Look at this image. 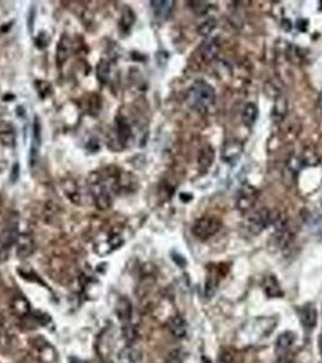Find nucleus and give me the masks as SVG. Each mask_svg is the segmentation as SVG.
<instances>
[{
	"label": "nucleus",
	"mask_w": 322,
	"mask_h": 363,
	"mask_svg": "<svg viewBox=\"0 0 322 363\" xmlns=\"http://www.w3.org/2000/svg\"><path fill=\"white\" fill-rule=\"evenodd\" d=\"M0 143L7 145V147H14L16 143V133L15 129L10 123L3 121L0 123Z\"/></svg>",
	"instance_id": "10"
},
{
	"label": "nucleus",
	"mask_w": 322,
	"mask_h": 363,
	"mask_svg": "<svg viewBox=\"0 0 322 363\" xmlns=\"http://www.w3.org/2000/svg\"><path fill=\"white\" fill-rule=\"evenodd\" d=\"M276 216L277 213H274V212L266 210H260L254 212V213H252L251 216L247 217V220H246V229L253 235L260 234L264 229L268 228V225L274 223Z\"/></svg>",
	"instance_id": "2"
},
{
	"label": "nucleus",
	"mask_w": 322,
	"mask_h": 363,
	"mask_svg": "<svg viewBox=\"0 0 322 363\" xmlns=\"http://www.w3.org/2000/svg\"><path fill=\"white\" fill-rule=\"evenodd\" d=\"M318 348H320V352L322 353V333H321L320 338H318Z\"/></svg>",
	"instance_id": "29"
},
{
	"label": "nucleus",
	"mask_w": 322,
	"mask_h": 363,
	"mask_svg": "<svg viewBox=\"0 0 322 363\" xmlns=\"http://www.w3.org/2000/svg\"><path fill=\"white\" fill-rule=\"evenodd\" d=\"M97 79L101 81L102 84L108 83L109 79V74H110V68H109V63L106 62V61H101L97 66Z\"/></svg>",
	"instance_id": "20"
},
{
	"label": "nucleus",
	"mask_w": 322,
	"mask_h": 363,
	"mask_svg": "<svg viewBox=\"0 0 322 363\" xmlns=\"http://www.w3.org/2000/svg\"><path fill=\"white\" fill-rule=\"evenodd\" d=\"M118 317L123 323H129L132 318V304L127 298H120L117 304Z\"/></svg>",
	"instance_id": "11"
},
{
	"label": "nucleus",
	"mask_w": 322,
	"mask_h": 363,
	"mask_svg": "<svg viewBox=\"0 0 322 363\" xmlns=\"http://www.w3.org/2000/svg\"><path fill=\"white\" fill-rule=\"evenodd\" d=\"M43 38H44V33L40 34L39 38L37 39V46H39V48H42V49L45 48V46L48 45V42H49L48 39H43Z\"/></svg>",
	"instance_id": "28"
},
{
	"label": "nucleus",
	"mask_w": 322,
	"mask_h": 363,
	"mask_svg": "<svg viewBox=\"0 0 322 363\" xmlns=\"http://www.w3.org/2000/svg\"><path fill=\"white\" fill-rule=\"evenodd\" d=\"M123 334L126 341L132 342L137 338V329H136V327L133 326L131 322H129V323H125L123 326Z\"/></svg>",
	"instance_id": "24"
},
{
	"label": "nucleus",
	"mask_w": 322,
	"mask_h": 363,
	"mask_svg": "<svg viewBox=\"0 0 322 363\" xmlns=\"http://www.w3.org/2000/svg\"><path fill=\"white\" fill-rule=\"evenodd\" d=\"M218 44L216 43V40H210V42L205 43V45L202 46V57H204V60L206 61H210L212 60V58L216 56L217 52H218Z\"/></svg>",
	"instance_id": "18"
},
{
	"label": "nucleus",
	"mask_w": 322,
	"mask_h": 363,
	"mask_svg": "<svg viewBox=\"0 0 322 363\" xmlns=\"http://www.w3.org/2000/svg\"><path fill=\"white\" fill-rule=\"evenodd\" d=\"M258 116V108L254 103H247L245 106V108L242 109V123L246 125L247 127H251L252 125L256 123Z\"/></svg>",
	"instance_id": "15"
},
{
	"label": "nucleus",
	"mask_w": 322,
	"mask_h": 363,
	"mask_svg": "<svg viewBox=\"0 0 322 363\" xmlns=\"http://www.w3.org/2000/svg\"><path fill=\"white\" fill-rule=\"evenodd\" d=\"M11 309L19 316H26L31 311V306L28 300L22 295H16L11 301Z\"/></svg>",
	"instance_id": "13"
},
{
	"label": "nucleus",
	"mask_w": 322,
	"mask_h": 363,
	"mask_svg": "<svg viewBox=\"0 0 322 363\" xmlns=\"http://www.w3.org/2000/svg\"><path fill=\"white\" fill-rule=\"evenodd\" d=\"M150 4H152L153 13L155 15V17L160 20H166L172 13L173 7H175V2H171V0H164V2L155 0V2H152Z\"/></svg>",
	"instance_id": "9"
},
{
	"label": "nucleus",
	"mask_w": 322,
	"mask_h": 363,
	"mask_svg": "<svg viewBox=\"0 0 322 363\" xmlns=\"http://www.w3.org/2000/svg\"><path fill=\"white\" fill-rule=\"evenodd\" d=\"M16 254L20 258H27L36 251V242L30 234L19 235L16 240Z\"/></svg>",
	"instance_id": "5"
},
{
	"label": "nucleus",
	"mask_w": 322,
	"mask_h": 363,
	"mask_svg": "<svg viewBox=\"0 0 322 363\" xmlns=\"http://www.w3.org/2000/svg\"><path fill=\"white\" fill-rule=\"evenodd\" d=\"M295 339L297 338L293 332H285L278 335L276 344H275V352L277 353L278 359L288 358V353L291 352Z\"/></svg>",
	"instance_id": "4"
},
{
	"label": "nucleus",
	"mask_w": 322,
	"mask_h": 363,
	"mask_svg": "<svg viewBox=\"0 0 322 363\" xmlns=\"http://www.w3.org/2000/svg\"><path fill=\"white\" fill-rule=\"evenodd\" d=\"M217 287H218V277L214 274H210L205 282V297L212 298L216 293Z\"/></svg>",
	"instance_id": "19"
},
{
	"label": "nucleus",
	"mask_w": 322,
	"mask_h": 363,
	"mask_svg": "<svg viewBox=\"0 0 322 363\" xmlns=\"http://www.w3.org/2000/svg\"><path fill=\"white\" fill-rule=\"evenodd\" d=\"M220 226H222V223L217 218L204 217L196 220L191 231H193L194 236L198 239L207 240L219 231Z\"/></svg>",
	"instance_id": "3"
},
{
	"label": "nucleus",
	"mask_w": 322,
	"mask_h": 363,
	"mask_svg": "<svg viewBox=\"0 0 322 363\" xmlns=\"http://www.w3.org/2000/svg\"><path fill=\"white\" fill-rule=\"evenodd\" d=\"M185 358V352L182 348H173L167 353L165 363H183Z\"/></svg>",
	"instance_id": "21"
},
{
	"label": "nucleus",
	"mask_w": 322,
	"mask_h": 363,
	"mask_svg": "<svg viewBox=\"0 0 322 363\" xmlns=\"http://www.w3.org/2000/svg\"><path fill=\"white\" fill-rule=\"evenodd\" d=\"M133 23H135V14H133L131 9H126L123 15V19H121V26H123L125 31H129L132 27Z\"/></svg>",
	"instance_id": "25"
},
{
	"label": "nucleus",
	"mask_w": 322,
	"mask_h": 363,
	"mask_svg": "<svg viewBox=\"0 0 322 363\" xmlns=\"http://www.w3.org/2000/svg\"><path fill=\"white\" fill-rule=\"evenodd\" d=\"M263 292L265 293L266 297L269 298H281L283 297V290L278 283L276 276L275 275H266L264 276L262 281Z\"/></svg>",
	"instance_id": "6"
},
{
	"label": "nucleus",
	"mask_w": 322,
	"mask_h": 363,
	"mask_svg": "<svg viewBox=\"0 0 322 363\" xmlns=\"http://www.w3.org/2000/svg\"><path fill=\"white\" fill-rule=\"evenodd\" d=\"M214 98L213 87L204 80L195 81L188 92V102L198 112H206L213 104Z\"/></svg>",
	"instance_id": "1"
},
{
	"label": "nucleus",
	"mask_w": 322,
	"mask_h": 363,
	"mask_svg": "<svg viewBox=\"0 0 322 363\" xmlns=\"http://www.w3.org/2000/svg\"><path fill=\"white\" fill-rule=\"evenodd\" d=\"M219 363H237L236 353L233 348L225 347L220 351Z\"/></svg>",
	"instance_id": "22"
},
{
	"label": "nucleus",
	"mask_w": 322,
	"mask_h": 363,
	"mask_svg": "<svg viewBox=\"0 0 322 363\" xmlns=\"http://www.w3.org/2000/svg\"><path fill=\"white\" fill-rule=\"evenodd\" d=\"M169 329L170 333L177 339H183L185 338L188 333V324L187 321L179 315H175L170 318L169 321Z\"/></svg>",
	"instance_id": "8"
},
{
	"label": "nucleus",
	"mask_w": 322,
	"mask_h": 363,
	"mask_svg": "<svg viewBox=\"0 0 322 363\" xmlns=\"http://www.w3.org/2000/svg\"><path fill=\"white\" fill-rule=\"evenodd\" d=\"M71 54V42L66 36L61 38L59 45L56 49V61L60 65H63Z\"/></svg>",
	"instance_id": "14"
},
{
	"label": "nucleus",
	"mask_w": 322,
	"mask_h": 363,
	"mask_svg": "<svg viewBox=\"0 0 322 363\" xmlns=\"http://www.w3.org/2000/svg\"><path fill=\"white\" fill-rule=\"evenodd\" d=\"M189 4H191L190 7L193 9L194 13L199 15V16L205 15L208 11V9H210V5H208V3L206 2H190Z\"/></svg>",
	"instance_id": "26"
},
{
	"label": "nucleus",
	"mask_w": 322,
	"mask_h": 363,
	"mask_svg": "<svg viewBox=\"0 0 322 363\" xmlns=\"http://www.w3.org/2000/svg\"><path fill=\"white\" fill-rule=\"evenodd\" d=\"M300 322L306 330H312L317 323V310L315 305L307 303L300 310Z\"/></svg>",
	"instance_id": "7"
},
{
	"label": "nucleus",
	"mask_w": 322,
	"mask_h": 363,
	"mask_svg": "<svg viewBox=\"0 0 322 363\" xmlns=\"http://www.w3.org/2000/svg\"><path fill=\"white\" fill-rule=\"evenodd\" d=\"M17 237H19V234H17L16 230V224L13 226H8L4 231H3L2 236H0V249L2 251H9L10 247L16 243Z\"/></svg>",
	"instance_id": "12"
},
{
	"label": "nucleus",
	"mask_w": 322,
	"mask_h": 363,
	"mask_svg": "<svg viewBox=\"0 0 322 363\" xmlns=\"http://www.w3.org/2000/svg\"><path fill=\"white\" fill-rule=\"evenodd\" d=\"M217 26V21L214 19H207L206 21H204L200 25L199 27V33L201 34V36H208V34H211L213 32V29L216 28Z\"/></svg>",
	"instance_id": "23"
},
{
	"label": "nucleus",
	"mask_w": 322,
	"mask_h": 363,
	"mask_svg": "<svg viewBox=\"0 0 322 363\" xmlns=\"http://www.w3.org/2000/svg\"><path fill=\"white\" fill-rule=\"evenodd\" d=\"M20 177V165L15 164L13 167V171H11V182L15 183Z\"/></svg>",
	"instance_id": "27"
},
{
	"label": "nucleus",
	"mask_w": 322,
	"mask_h": 363,
	"mask_svg": "<svg viewBox=\"0 0 322 363\" xmlns=\"http://www.w3.org/2000/svg\"><path fill=\"white\" fill-rule=\"evenodd\" d=\"M214 159V150L211 145H206L204 149L201 150L199 156V165L202 170H207L211 166Z\"/></svg>",
	"instance_id": "16"
},
{
	"label": "nucleus",
	"mask_w": 322,
	"mask_h": 363,
	"mask_svg": "<svg viewBox=\"0 0 322 363\" xmlns=\"http://www.w3.org/2000/svg\"><path fill=\"white\" fill-rule=\"evenodd\" d=\"M117 130H118V137L120 139L121 143L129 141L130 136H131V127L126 123L125 119H118L117 121Z\"/></svg>",
	"instance_id": "17"
}]
</instances>
